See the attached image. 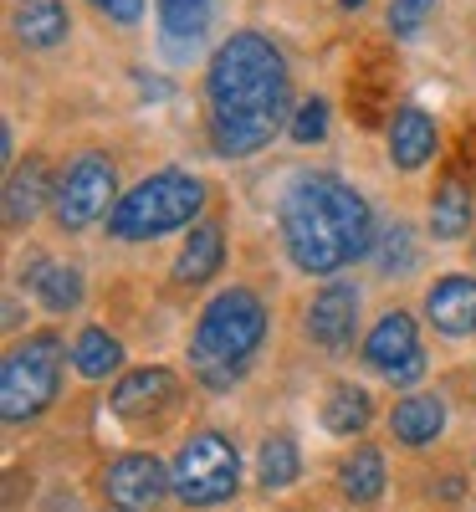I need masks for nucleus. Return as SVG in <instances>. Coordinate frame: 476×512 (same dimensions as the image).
Listing matches in <instances>:
<instances>
[{"instance_id":"17","label":"nucleus","mask_w":476,"mask_h":512,"mask_svg":"<svg viewBox=\"0 0 476 512\" xmlns=\"http://www.w3.org/2000/svg\"><path fill=\"white\" fill-rule=\"evenodd\" d=\"M338 487H343V497L349 502H359V507H369L379 492H384V456L374 451V446H359L349 461H343V472H338Z\"/></svg>"},{"instance_id":"14","label":"nucleus","mask_w":476,"mask_h":512,"mask_svg":"<svg viewBox=\"0 0 476 512\" xmlns=\"http://www.w3.org/2000/svg\"><path fill=\"white\" fill-rule=\"evenodd\" d=\"M415 354V323L405 318V313H389V318H379L374 323V333L364 338V359L374 364V369H395V364H405Z\"/></svg>"},{"instance_id":"25","label":"nucleus","mask_w":476,"mask_h":512,"mask_svg":"<svg viewBox=\"0 0 476 512\" xmlns=\"http://www.w3.org/2000/svg\"><path fill=\"white\" fill-rule=\"evenodd\" d=\"M323 134H328V103H323V98L302 103L297 118H292V139H297V144H318Z\"/></svg>"},{"instance_id":"3","label":"nucleus","mask_w":476,"mask_h":512,"mask_svg":"<svg viewBox=\"0 0 476 512\" xmlns=\"http://www.w3.org/2000/svg\"><path fill=\"white\" fill-rule=\"evenodd\" d=\"M262 333H267V308L256 303L246 287L221 292L200 313V328H195V344H190L195 374L210 384V390H226V384L241 374V359L262 344Z\"/></svg>"},{"instance_id":"30","label":"nucleus","mask_w":476,"mask_h":512,"mask_svg":"<svg viewBox=\"0 0 476 512\" xmlns=\"http://www.w3.org/2000/svg\"><path fill=\"white\" fill-rule=\"evenodd\" d=\"M343 6H364V0H343Z\"/></svg>"},{"instance_id":"8","label":"nucleus","mask_w":476,"mask_h":512,"mask_svg":"<svg viewBox=\"0 0 476 512\" xmlns=\"http://www.w3.org/2000/svg\"><path fill=\"white\" fill-rule=\"evenodd\" d=\"M103 487H108V497L118 502V507H154L159 497H164V466L154 461V456H144V451H134V456H118L113 466H108V477H103Z\"/></svg>"},{"instance_id":"26","label":"nucleus","mask_w":476,"mask_h":512,"mask_svg":"<svg viewBox=\"0 0 476 512\" xmlns=\"http://www.w3.org/2000/svg\"><path fill=\"white\" fill-rule=\"evenodd\" d=\"M410 262H415L410 231H405V226H389V231H384V246H379V267H384V272H405Z\"/></svg>"},{"instance_id":"9","label":"nucleus","mask_w":476,"mask_h":512,"mask_svg":"<svg viewBox=\"0 0 476 512\" xmlns=\"http://www.w3.org/2000/svg\"><path fill=\"white\" fill-rule=\"evenodd\" d=\"M354 313H359V292L354 282H328L318 297H313V313H308V333L328 349H343L354 333Z\"/></svg>"},{"instance_id":"10","label":"nucleus","mask_w":476,"mask_h":512,"mask_svg":"<svg viewBox=\"0 0 476 512\" xmlns=\"http://www.w3.org/2000/svg\"><path fill=\"white\" fill-rule=\"evenodd\" d=\"M425 313L451 338L471 333L476 328V277H441L436 287H430V297H425Z\"/></svg>"},{"instance_id":"2","label":"nucleus","mask_w":476,"mask_h":512,"mask_svg":"<svg viewBox=\"0 0 476 512\" xmlns=\"http://www.w3.org/2000/svg\"><path fill=\"white\" fill-rule=\"evenodd\" d=\"M282 236L287 251L302 272H338L343 262L369 251L374 226H369V205L328 175L318 180H297L282 200Z\"/></svg>"},{"instance_id":"22","label":"nucleus","mask_w":476,"mask_h":512,"mask_svg":"<svg viewBox=\"0 0 476 512\" xmlns=\"http://www.w3.org/2000/svg\"><path fill=\"white\" fill-rule=\"evenodd\" d=\"M41 282H36V292H41V303H47L52 313H72L77 303H82V277L72 272V267H31Z\"/></svg>"},{"instance_id":"5","label":"nucleus","mask_w":476,"mask_h":512,"mask_svg":"<svg viewBox=\"0 0 476 512\" xmlns=\"http://www.w3.org/2000/svg\"><path fill=\"white\" fill-rule=\"evenodd\" d=\"M62 374V344L52 333L26 338L21 349H11L6 369H0V415L6 420H31L52 405Z\"/></svg>"},{"instance_id":"24","label":"nucleus","mask_w":476,"mask_h":512,"mask_svg":"<svg viewBox=\"0 0 476 512\" xmlns=\"http://www.w3.org/2000/svg\"><path fill=\"white\" fill-rule=\"evenodd\" d=\"M256 472H262V487H267V492L292 487V482H297V446H292V436H272V441L262 446Z\"/></svg>"},{"instance_id":"18","label":"nucleus","mask_w":476,"mask_h":512,"mask_svg":"<svg viewBox=\"0 0 476 512\" xmlns=\"http://www.w3.org/2000/svg\"><path fill=\"white\" fill-rule=\"evenodd\" d=\"M221 256H226L221 231H215V226H200V231H190V241H185V251H180L175 277H180V282H210L215 272H221Z\"/></svg>"},{"instance_id":"4","label":"nucleus","mask_w":476,"mask_h":512,"mask_svg":"<svg viewBox=\"0 0 476 512\" xmlns=\"http://www.w3.org/2000/svg\"><path fill=\"white\" fill-rule=\"evenodd\" d=\"M200 200H205L200 180L180 175V169H164V175L144 180L139 190H128V195L108 210V231L123 236V241L175 231V226H185L195 210H200Z\"/></svg>"},{"instance_id":"13","label":"nucleus","mask_w":476,"mask_h":512,"mask_svg":"<svg viewBox=\"0 0 476 512\" xmlns=\"http://www.w3.org/2000/svg\"><path fill=\"white\" fill-rule=\"evenodd\" d=\"M441 425H446V405L436 395H410V400L395 405V415H389V431H395V441H405V446L436 441Z\"/></svg>"},{"instance_id":"16","label":"nucleus","mask_w":476,"mask_h":512,"mask_svg":"<svg viewBox=\"0 0 476 512\" xmlns=\"http://www.w3.org/2000/svg\"><path fill=\"white\" fill-rule=\"evenodd\" d=\"M16 36H21V47H57L67 36L62 0H26L16 11Z\"/></svg>"},{"instance_id":"23","label":"nucleus","mask_w":476,"mask_h":512,"mask_svg":"<svg viewBox=\"0 0 476 512\" xmlns=\"http://www.w3.org/2000/svg\"><path fill=\"white\" fill-rule=\"evenodd\" d=\"M159 21H164V36L190 41L195 47V36L210 21V0H159Z\"/></svg>"},{"instance_id":"21","label":"nucleus","mask_w":476,"mask_h":512,"mask_svg":"<svg viewBox=\"0 0 476 512\" xmlns=\"http://www.w3.org/2000/svg\"><path fill=\"white\" fill-rule=\"evenodd\" d=\"M369 395L364 390H354V384H338V390L328 395V405H323V425L333 436H354V431H364L369 425Z\"/></svg>"},{"instance_id":"11","label":"nucleus","mask_w":476,"mask_h":512,"mask_svg":"<svg viewBox=\"0 0 476 512\" xmlns=\"http://www.w3.org/2000/svg\"><path fill=\"white\" fill-rule=\"evenodd\" d=\"M175 395H180V384H175V374H169V369H139V374H128L118 384L113 410L134 420V415H144L154 405H175Z\"/></svg>"},{"instance_id":"12","label":"nucleus","mask_w":476,"mask_h":512,"mask_svg":"<svg viewBox=\"0 0 476 512\" xmlns=\"http://www.w3.org/2000/svg\"><path fill=\"white\" fill-rule=\"evenodd\" d=\"M389 154H395L400 169H420L430 154H436V123H430L420 108H400L395 123H389Z\"/></svg>"},{"instance_id":"7","label":"nucleus","mask_w":476,"mask_h":512,"mask_svg":"<svg viewBox=\"0 0 476 512\" xmlns=\"http://www.w3.org/2000/svg\"><path fill=\"white\" fill-rule=\"evenodd\" d=\"M108 200H113V164H108L103 154H82V159L67 169V180L57 185L52 210H57V221H62L67 231H77V226L98 221L103 210H108Z\"/></svg>"},{"instance_id":"31","label":"nucleus","mask_w":476,"mask_h":512,"mask_svg":"<svg viewBox=\"0 0 476 512\" xmlns=\"http://www.w3.org/2000/svg\"><path fill=\"white\" fill-rule=\"evenodd\" d=\"M113 512H134V507H113Z\"/></svg>"},{"instance_id":"29","label":"nucleus","mask_w":476,"mask_h":512,"mask_svg":"<svg viewBox=\"0 0 476 512\" xmlns=\"http://www.w3.org/2000/svg\"><path fill=\"white\" fill-rule=\"evenodd\" d=\"M420 374H425V354H420V349H415L405 364H395V369H389V379H395V384H415Z\"/></svg>"},{"instance_id":"1","label":"nucleus","mask_w":476,"mask_h":512,"mask_svg":"<svg viewBox=\"0 0 476 512\" xmlns=\"http://www.w3.org/2000/svg\"><path fill=\"white\" fill-rule=\"evenodd\" d=\"M287 103V67L256 31L231 36L210 62V139L221 154H256L272 144Z\"/></svg>"},{"instance_id":"19","label":"nucleus","mask_w":476,"mask_h":512,"mask_svg":"<svg viewBox=\"0 0 476 512\" xmlns=\"http://www.w3.org/2000/svg\"><path fill=\"white\" fill-rule=\"evenodd\" d=\"M72 364L82 379H103L123 364V349H118V338H108L103 328H82L77 333V344H72Z\"/></svg>"},{"instance_id":"28","label":"nucleus","mask_w":476,"mask_h":512,"mask_svg":"<svg viewBox=\"0 0 476 512\" xmlns=\"http://www.w3.org/2000/svg\"><path fill=\"white\" fill-rule=\"evenodd\" d=\"M93 6L113 21H139L144 16V0H93Z\"/></svg>"},{"instance_id":"20","label":"nucleus","mask_w":476,"mask_h":512,"mask_svg":"<svg viewBox=\"0 0 476 512\" xmlns=\"http://www.w3.org/2000/svg\"><path fill=\"white\" fill-rule=\"evenodd\" d=\"M430 226H436L441 241H461L466 226H471V195L461 180H446L436 190V200H430Z\"/></svg>"},{"instance_id":"27","label":"nucleus","mask_w":476,"mask_h":512,"mask_svg":"<svg viewBox=\"0 0 476 512\" xmlns=\"http://www.w3.org/2000/svg\"><path fill=\"white\" fill-rule=\"evenodd\" d=\"M430 6H436V0H395V6H389V31H395V36H410V31L425 21Z\"/></svg>"},{"instance_id":"15","label":"nucleus","mask_w":476,"mask_h":512,"mask_svg":"<svg viewBox=\"0 0 476 512\" xmlns=\"http://www.w3.org/2000/svg\"><path fill=\"white\" fill-rule=\"evenodd\" d=\"M41 200H57L52 185H47V164H41V159H26V169H16L11 185H6V221H11V226L36 221Z\"/></svg>"},{"instance_id":"6","label":"nucleus","mask_w":476,"mask_h":512,"mask_svg":"<svg viewBox=\"0 0 476 512\" xmlns=\"http://www.w3.org/2000/svg\"><path fill=\"white\" fill-rule=\"evenodd\" d=\"M236 472H241L236 446L226 436H215V431H200L180 446L169 487H175L190 507H210V502H226L236 492Z\"/></svg>"}]
</instances>
